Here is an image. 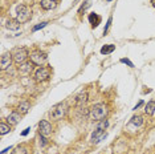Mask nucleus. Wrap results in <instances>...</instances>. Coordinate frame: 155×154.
Instances as JSON below:
<instances>
[{
  "instance_id": "nucleus-23",
  "label": "nucleus",
  "mask_w": 155,
  "mask_h": 154,
  "mask_svg": "<svg viewBox=\"0 0 155 154\" xmlns=\"http://www.w3.org/2000/svg\"><path fill=\"white\" fill-rule=\"evenodd\" d=\"M108 126H109V121H108V119H102L101 122H100V125H98L97 129H106Z\"/></svg>"
},
{
  "instance_id": "nucleus-24",
  "label": "nucleus",
  "mask_w": 155,
  "mask_h": 154,
  "mask_svg": "<svg viewBox=\"0 0 155 154\" xmlns=\"http://www.w3.org/2000/svg\"><path fill=\"white\" fill-rule=\"evenodd\" d=\"M121 62H122V64H126V65H127V66H130V68H134V64H133V62L130 61L129 58H126V57L121 58Z\"/></svg>"
},
{
  "instance_id": "nucleus-30",
  "label": "nucleus",
  "mask_w": 155,
  "mask_h": 154,
  "mask_svg": "<svg viewBox=\"0 0 155 154\" xmlns=\"http://www.w3.org/2000/svg\"><path fill=\"white\" fill-rule=\"evenodd\" d=\"M151 4H152V7L155 8V0H151Z\"/></svg>"
},
{
  "instance_id": "nucleus-29",
  "label": "nucleus",
  "mask_w": 155,
  "mask_h": 154,
  "mask_svg": "<svg viewBox=\"0 0 155 154\" xmlns=\"http://www.w3.org/2000/svg\"><path fill=\"white\" fill-rule=\"evenodd\" d=\"M9 150H12V146H9V147H5V149H4V150H1V151H0V153H1V154H5V153H7V151H9Z\"/></svg>"
},
{
  "instance_id": "nucleus-25",
  "label": "nucleus",
  "mask_w": 155,
  "mask_h": 154,
  "mask_svg": "<svg viewBox=\"0 0 155 154\" xmlns=\"http://www.w3.org/2000/svg\"><path fill=\"white\" fill-rule=\"evenodd\" d=\"M111 21H113V17L110 16L108 19V23H106V27H105V29H104V35H106L108 33V31H109V28H110V25H111Z\"/></svg>"
},
{
  "instance_id": "nucleus-16",
  "label": "nucleus",
  "mask_w": 155,
  "mask_h": 154,
  "mask_svg": "<svg viewBox=\"0 0 155 154\" xmlns=\"http://www.w3.org/2000/svg\"><path fill=\"white\" fill-rule=\"evenodd\" d=\"M144 113L148 116H152L155 113V101H150L147 102V105L144 106Z\"/></svg>"
},
{
  "instance_id": "nucleus-17",
  "label": "nucleus",
  "mask_w": 155,
  "mask_h": 154,
  "mask_svg": "<svg viewBox=\"0 0 155 154\" xmlns=\"http://www.w3.org/2000/svg\"><path fill=\"white\" fill-rule=\"evenodd\" d=\"M130 123L137 127H140L143 125V117H142V116H134L131 118V121H130Z\"/></svg>"
},
{
  "instance_id": "nucleus-4",
  "label": "nucleus",
  "mask_w": 155,
  "mask_h": 154,
  "mask_svg": "<svg viewBox=\"0 0 155 154\" xmlns=\"http://www.w3.org/2000/svg\"><path fill=\"white\" fill-rule=\"evenodd\" d=\"M29 58H31V62L35 64V65H43L44 62L47 61V54L41 52V50H33L31 54H29Z\"/></svg>"
},
{
  "instance_id": "nucleus-18",
  "label": "nucleus",
  "mask_w": 155,
  "mask_h": 154,
  "mask_svg": "<svg viewBox=\"0 0 155 154\" xmlns=\"http://www.w3.org/2000/svg\"><path fill=\"white\" fill-rule=\"evenodd\" d=\"M89 21L92 23V25H93V28H96L100 24V21H101V17L97 15V13H90V16H89Z\"/></svg>"
},
{
  "instance_id": "nucleus-19",
  "label": "nucleus",
  "mask_w": 155,
  "mask_h": 154,
  "mask_svg": "<svg viewBox=\"0 0 155 154\" xmlns=\"http://www.w3.org/2000/svg\"><path fill=\"white\" fill-rule=\"evenodd\" d=\"M114 49H115V45H113V44H108V45H104L101 48V53L102 54H109V53H111Z\"/></svg>"
},
{
  "instance_id": "nucleus-28",
  "label": "nucleus",
  "mask_w": 155,
  "mask_h": 154,
  "mask_svg": "<svg viewBox=\"0 0 155 154\" xmlns=\"http://www.w3.org/2000/svg\"><path fill=\"white\" fill-rule=\"evenodd\" d=\"M142 105H143V101H139V102H138V104H137L135 106H134V110H137V109H138V108H140Z\"/></svg>"
},
{
  "instance_id": "nucleus-6",
  "label": "nucleus",
  "mask_w": 155,
  "mask_h": 154,
  "mask_svg": "<svg viewBox=\"0 0 155 154\" xmlns=\"http://www.w3.org/2000/svg\"><path fill=\"white\" fill-rule=\"evenodd\" d=\"M65 112H66V106L64 104H58L56 106H53L51 110V117L53 119H60L62 118L64 116H65Z\"/></svg>"
},
{
  "instance_id": "nucleus-21",
  "label": "nucleus",
  "mask_w": 155,
  "mask_h": 154,
  "mask_svg": "<svg viewBox=\"0 0 155 154\" xmlns=\"http://www.w3.org/2000/svg\"><path fill=\"white\" fill-rule=\"evenodd\" d=\"M12 154H28V150L24 146H17L15 150L12 151Z\"/></svg>"
},
{
  "instance_id": "nucleus-20",
  "label": "nucleus",
  "mask_w": 155,
  "mask_h": 154,
  "mask_svg": "<svg viewBox=\"0 0 155 154\" xmlns=\"http://www.w3.org/2000/svg\"><path fill=\"white\" fill-rule=\"evenodd\" d=\"M9 126H8L5 122H1L0 123V135H4V134H7V133H9Z\"/></svg>"
},
{
  "instance_id": "nucleus-14",
  "label": "nucleus",
  "mask_w": 155,
  "mask_h": 154,
  "mask_svg": "<svg viewBox=\"0 0 155 154\" xmlns=\"http://www.w3.org/2000/svg\"><path fill=\"white\" fill-rule=\"evenodd\" d=\"M20 25H21V23H19L17 20H8V23H7V29H9V31H17L20 28Z\"/></svg>"
},
{
  "instance_id": "nucleus-3",
  "label": "nucleus",
  "mask_w": 155,
  "mask_h": 154,
  "mask_svg": "<svg viewBox=\"0 0 155 154\" xmlns=\"http://www.w3.org/2000/svg\"><path fill=\"white\" fill-rule=\"evenodd\" d=\"M12 57H13V61L17 64V65H21L23 62H25L27 57H29V53H28V49L27 48H15L12 50Z\"/></svg>"
},
{
  "instance_id": "nucleus-26",
  "label": "nucleus",
  "mask_w": 155,
  "mask_h": 154,
  "mask_svg": "<svg viewBox=\"0 0 155 154\" xmlns=\"http://www.w3.org/2000/svg\"><path fill=\"white\" fill-rule=\"evenodd\" d=\"M40 145H41V146H45V145H47V139H45V135H41V134H40Z\"/></svg>"
},
{
  "instance_id": "nucleus-27",
  "label": "nucleus",
  "mask_w": 155,
  "mask_h": 154,
  "mask_svg": "<svg viewBox=\"0 0 155 154\" xmlns=\"http://www.w3.org/2000/svg\"><path fill=\"white\" fill-rule=\"evenodd\" d=\"M29 131H31V127H27V129H24V130L21 131V135H27Z\"/></svg>"
},
{
  "instance_id": "nucleus-31",
  "label": "nucleus",
  "mask_w": 155,
  "mask_h": 154,
  "mask_svg": "<svg viewBox=\"0 0 155 154\" xmlns=\"http://www.w3.org/2000/svg\"><path fill=\"white\" fill-rule=\"evenodd\" d=\"M108 1H111V0H108Z\"/></svg>"
},
{
  "instance_id": "nucleus-5",
  "label": "nucleus",
  "mask_w": 155,
  "mask_h": 154,
  "mask_svg": "<svg viewBox=\"0 0 155 154\" xmlns=\"http://www.w3.org/2000/svg\"><path fill=\"white\" fill-rule=\"evenodd\" d=\"M51 77V70L45 68V66H40L37 68L35 72V80L37 82H43V81H47L48 78Z\"/></svg>"
},
{
  "instance_id": "nucleus-12",
  "label": "nucleus",
  "mask_w": 155,
  "mask_h": 154,
  "mask_svg": "<svg viewBox=\"0 0 155 154\" xmlns=\"http://www.w3.org/2000/svg\"><path fill=\"white\" fill-rule=\"evenodd\" d=\"M20 119H21V117H20L19 112H12L7 117V122H8V125H17Z\"/></svg>"
},
{
  "instance_id": "nucleus-13",
  "label": "nucleus",
  "mask_w": 155,
  "mask_h": 154,
  "mask_svg": "<svg viewBox=\"0 0 155 154\" xmlns=\"http://www.w3.org/2000/svg\"><path fill=\"white\" fill-rule=\"evenodd\" d=\"M40 5H41V8L45 9V11H51V9L56 8V1H54V0H41V1H40Z\"/></svg>"
},
{
  "instance_id": "nucleus-1",
  "label": "nucleus",
  "mask_w": 155,
  "mask_h": 154,
  "mask_svg": "<svg viewBox=\"0 0 155 154\" xmlns=\"http://www.w3.org/2000/svg\"><path fill=\"white\" fill-rule=\"evenodd\" d=\"M109 109L105 104H96L89 109V118L93 121H102L108 116Z\"/></svg>"
},
{
  "instance_id": "nucleus-2",
  "label": "nucleus",
  "mask_w": 155,
  "mask_h": 154,
  "mask_svg": "<svg viewBox=\"0 0 155 154\" xmlns=\"http://www.w3.org/2000/svg\"><path fill=\"white\" fill-rule=\"evenodd\" d=\"M31 16H32V12L27 5H24V4L17 5V8H16V20L19 23L24 24V23H27V21H29Z\"/></svg>"
},
{
  "instance_id": "nucleus-11",
  "label": "nucleus",
  "mask_w": 155,
  "mask_h": 154,
  "mask_svg": "<svg viewBox=\"0 0 155 154\" xmlns=\"http://www.w3.org/2000/svg\"><path fill=\"white\" fill-rule=\"evenodd\" d=\"M74 102H76V105L77 106H84V105L88 102V93L86 92H81L80 94H77L76 96V98H74Z\"/></svg>"
},
{
  "instance_id": "nucleus-10",
  "label": "nucleus",
  "mask_w": 155,
  "mask_h": 154,
  "mask_svg": "<svg viewBox=\"0 0 155 154\" xmlns=\"http://www.w3.org/2000/svg\"><path fill=\"white\" fill-rule=\"evenodd\" d=\"M33 65H35V64H32V62H23V64L19 66L20 74H23V76L31 74L32 70H33Z\"/></svg>"
},
{
  "instance_id": "nucleus-7",
  "label": "nucleus",
  "mask_w": 155,
  "mask_h": 154,
  "mask_svg": "<svg viewBox=\"0 0 155 154\" xmlns=\"http://www.w3.org/2000/svg\"><path fill=\"white\" fill-rule=\"evenodd\" d=\"M52 125L49 123V121H47V119H43V121H40L39 123V133L41 135H45V137H48V135L52 134Z\"/></svg>"
},
{
  "instance_id": "nucleus-22",
  "label": "nucleus",
  "mask_w": 155,
  "mask_h": 154,
  "mask_svg": "<svg viewBox=\"0 0 155 154\" xmlns=\"http://www.w3.org/2000/svg\"><path fill=\"white\" fill-rule=\"evenodd\" d=\"M47 25H48V21H43V23L37 24V25H35V27H33V32L39 31V29H43V28H44V27H47Z\"/></svg>"
},
{
  "instance_id": "nucleus-8",
  "label": "nucleus",
  "mask_w": 155,
  "mask_h": 154,
  "mask_svg": "<svg viewBox=\"0 0 155 154\" xmlns=\"http://www.w3.org/2000/svg\"><path fill=\"white\" fill-rule=\"evenodd\" d=\"M12 60H13V57H12V53H9V52H5V53H3L1 58H0V69H1V70L8 69V68L11 66V64H12Z\"/></svg>"
},
{
  "instance_id": "nucleus-15",
  "label": "nucleus",
  "mask_w": 155,
  "mask_h": 154,
  "mask_svg": "<svg viewBox=\"0 0 155 154\" xmlns=\"http://www.w3.org/2000/svg\"><path fill=\"white\" fill-rule=\"evenodd\" d=\"M29 108H31V105H29V102L28 101H21L19 104V113L20 114H25V113H28V110H29Z\"/></svg>"
},
{
  "instance_id": "nucleus-9",
  "label": "nucleus",
  "mask_w": 155,
  "mask_h": 154,
  "mask_svg": "<svg viewBox=\"0 0 155 154\" xmlns=\"http://www.w3.org/2000/svg\"><path fill=\"white\" fill-rule=\"evenodd\" d=\"M106 135H108V133H106L104 129H97V130H94L93 133H92V142L100 143L102 139L106 138Z\"/></svg>"
},
{
  "instance_id": "nucleus-32",
  "label": "nucleus",
  "mask_w": 155,
  "mask_h": 154,
  "mask_svg": "<svg viewBox=\"0 0 155 154\" xmlns=\"http://www.w3.org/2000/svg\"><path fill=\"white\" fill-rule=\"evenodd\" d=\"M54 1H57V0H54Z\"/></svg>"
}]
</instances>
